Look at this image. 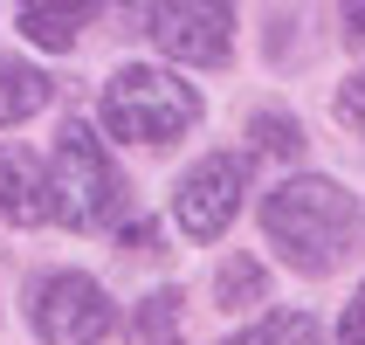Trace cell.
<instances>
[{
    "label": "cell",
    "instance_id": "cell-1",
    "mask_svg": "<svg viewBox=\"0 0 365 345\" xmlns=\"http://www.w3.org/2000/svg\"><path fill=\"white\" fill-rule=\"evenodd\" d=\"M365 235V207L345 180L331 173H297V180L269 186L262 201V242L283 256L297 276H324L359 249Z\"/></svg>",
    "mask_w": 365,
    "mask_h": 345
},
{
    "label": "cell",
    "instance_id": "cell-2",
    "mask_svg": "<svg viewBox=\"0 0 365 345\" xmlns=\"http://www.w3.org/2000/svg\"><path fill=\"white\" fill-rule=\"evenodd\" d=\"M48 221L97 235V228L131 221V186H124L118 159L103 152V139L90 124H62L56 152H48Z\"/></svg>",
    "mask_w": 365,
    "mask_h": 345
},
{
    "label": "cell",
    "instance_id": "cell-3",
    "mask_svg": "<svg viewBox=\"0 0 365 345\" xmlns=\"http://www.w3.org/2000/svg\"><path fill=\"white\" fill-rule=\"evenodd\" d=\"M97 118L124 145H173V139H186L200 124V90L180 83L173 69H159V62H124L103 83Z\"/></svg>",
    "mask_w": 365,
    "mask_h": 345
},
{
    "label": "cell",
    "instance_id": "cell-4",
    "mask_svg": "<svg viewBox=\"0 0 365 345\" xmlns=\"http://www.w3.org/2000/svg\"><path fill=\"white\" fill-rule=\"evenodd\" d=\"M28 331L41 345H103L118 331V304L97 276L83 269H48L28 284Z\"/></svg>",
    "mask_w": 365,
    "mask_h": 345
},
{
    "label": "cell",
    "instance_id": "cell-5",
    "mask_svg": "<svg viewBox=\"0 0 365 345\" xmlns=\"http://www.w3.org/2000/svg\"><path fill=\"white\" fill-rule=\"evenodd\" d=\"M248 194V159L242 152H200L173 186V221L186 242H221Z\"/></svg>",
    "mask_w": 365,
    "mask_h": 345
},
{
    "label": "cell",
    "instance_id": "cell-6",
    "mask_svg": "<svg viewBox=\"0 0 365 345\" xmlns=\"http://www.w3.org/2000/svg\"><path fill=\"white\" fill-rule=\"evenodd\" d=\"M145 35L173 62H227L235 14L227 7H186V0H173V7H145Z\"/></svg>",
    "mask_w": 365,
    "mask_h": 345
},
{
    "label": "cell",
    "instance_id": "cell-7",
    "mask_svg": "<svg viewBox=\"0 0 365 345\" xmlns=\"http://www.w3.org/2000/svg\"><path fill=\"white\" fill-rule=\"evenodd\" d=\"M0 221L14 228L48 221V166L28 145H0Z\"/></svg>",
    "mask_w": 365,
    "mask_h": 345
},
{
    "label": "cell",
    "instance_id": "cell-8",
    "mask_svg": "<svg viewBox=\"0 0 365 345\" xmlns=\"http://www.w3.org/2000/svg\"><path fill=\"white\" fill-rule=\"evenodd\" d=\"M48 97H56L48 69H35V62H21V56H7V49H0V124L35 118Z\"/></svg>",
    "mask_w": 365,
    "mask_h": 345
},
{
    "label": "cell",
    "instance_id": "cell-9",
    "mask_svg": "<svg viewBox=\"0 0 365 345\" xmlns=\"http://www.w3.org/2000/svg\"><path fill=\"white\" fill-rule=\"evenodd\" d=\"M131 339H138V345H186V297L173 284L152 290V297H138V311H131Z\"/></svg>",
    "mask_w": 365,
    "mask_h": 345
},
{
    "label": "cell",
    "instance_id": "cell-10",
    "mask_svg": "<svg viewBox=\"0 0 365 345\" xmlns=\"http://www.w3.org/2000/svg\"><path fill=\"white\" fill-rule=\"evenodd\" d=\"M255 304H269V269L255 256H227L214 269V311H255Z\"/></svg>",
    "mask_w": 365,
    "mask_h": 345
},
{
    "label": "cell",
    "instance_id": "cell-11",
    "mask_svg": "<svg viewBox=\"0 0 365 345\" xmlns=\"http://www.w3.org/2000/svg\"><path fill=\"white\" fill-rule=\"evenodd\" d=\"M97 14V7H21V35L35 41V49H48V56H62V49H76L83 35V21Z\"/></svg>",
    "mask_w": 365,
    "mask_h": 345
},
{
    "label": "cell",
    "instance_id": "cell-12",
    "mask_svg": "<svg viewBox=\"0 0 365 345\" xmlns=\"http://www.w3.org/2000/svg\"><path fill=\"white\" fill-rule=\"evenodd\" d=\"M221 345H324V331H317L310 311H269V318L242 325L235 339H221Z\"/></svg>",
    "mask_w": 365,
    "mask_h": 345
},
{
    "label": "cell",
    "instance_id": "cell-13",
    "mask_svg": "<svg viewBox=\"0 0 365 345\" xmlns=\"http://www.w3.org/2000/svg\"><path fill=\"white\" fill-rule=\"evenodd\" d=\"M248 139H255V152L297 159V152H304V124L289 118V111H255V118H248Z\"/></svg>",
    "mask_w": 365,
    "mask_h": 345
},
{
    "label": "cell",
    "instance_id": "cell-14",
    "mask_svg": "<svg viewBox=\"0 0 365 345\" xmlns=\"http://www.w3.org/2000/svg\"><path fill=\"white\" fill-rule=\"evenodd\" d=\"M338 118H345V131H359V139H365V62L338 83Z\"/></svg>",
    "mask_w": 365,
    "mask_h": 345
},
{
    "label": "cell",
    "instance_id": "cell-15",
    "mask_svg": "<svg viewBox=\"0 0 365 345\" xmlns=\"http://www.w3.org/2000/svg\"><path fill=\"white\" fill-rule=\"evenodd\" d=\"M338 345H365V284L351 290V304H345V318H338Z\"/></svg>",
    "mask_w": 365,
    "mask_h": 345
},
{
    "label": "cell",
    "instance_id": "cell-16",
    "mask_svg": "<svg viewBox=\"0 0 365 345\" xmlns=\"http://www.w3.org/2000/svg\"><path fill=\"white\" fill-rule=\"evenodd\" d=\"M345 35H351V41H365V7H345Z\"/></svg>",
    "mask_w": 365,
    "mask_h": 345
}]
</instances>
